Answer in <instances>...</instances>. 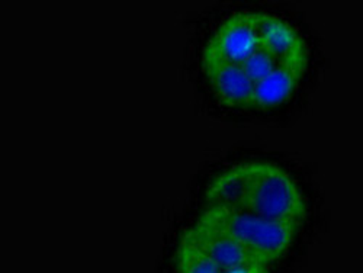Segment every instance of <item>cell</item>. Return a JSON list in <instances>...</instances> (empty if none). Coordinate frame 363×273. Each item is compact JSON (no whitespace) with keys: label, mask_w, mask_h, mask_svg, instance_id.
Returning <instances> with one entry per match:
<instances>
[{"label":"cell","mask_w":363,"mask_h":273,"mask_svg":"<svg viewBox=\"0 0 363 273\" xmlns=\"http://www.w3.org/2000/svg\"><path fill=\"white\" fill-rule=\"evenodd\" d=\"M185 237L198 246L211 260L217 263L223 270H230L241 266L262 264L247 250L230 237L196 224Z\"/></svg>","instance_id":"4"},{"label":"cell","mask_w":363,"mask_h":273,"mask_svg":"<svg viewBox=\"0 0 363 273\" xmlns=\"http://www.w3.org/2000/svg\"><path fill=\"white\" fill-rule=\"evenodd\" d=\"M202 70L221 105L231 109L252 108L255 87L238 67L214 60H202Z\"/></svg>","instance_id":"3"},{"label":"cell","mask_w":363,"mask_h":273,"mask_svg":"<svg viewBox=\"0 0 363 273\" xmlns=\"http://www.w3.org/2000/svg\"><path fill=\"white\" fill-rule=\"evenodd\" d=\"M223 273H269V266L264 264H252V266H241L230 270H224Z\"/></svg>","instance_id":"7"},{"label":"cell","mask_w":363,"mask_h":273,"mask_svg":"<svg viewBox=\"0 0 363 273\" xmlns=\"http://www.w3.org/2000/svg\"><path fill=\"white\" fill-rule=\"evenodd\" d=\"M238 209L295 228L307 218V201L296 182L267 162L247 163L245 195Z\"/></svg>","instance_id":"1"},{"label":"cell","mask_w":363,"mask_h":273,"mask_svg":"<svg viewBox=\"0 0 363 273\" xmlns=\"http://www.w3.org/2000/svg\"><path fill=\"white\" fill-rule=\"evenodd\" d=\"M179 273H223L224 270L211 260L191 240L184 237L176 253Z\"/></svg>","instance_id":"6"},{"label":"cell","mask_w":363,"mask_h":273,"mask_svg":"<svg viewBox=\"0 0 363 273\" xmlns=\"http://www.w3.org/2000/svg\"><path fill=\"white\" fill-rule=\"evenodd\" d=\"M247 163L230 167L217 176L206 191L209 206L240 208L245 195Z\"/></svg>","instance_id":"5"},{"label":"cell","mask_w":363,"mask_h":273,"mask_svg":"<svg viewBox=\"0 0 363 273\" xmlns=\"http://www.w3.org/2000/svg\"><path fill=\"white\" fill-rule=\"evenodd\" d=\"M196 224L230 237L264 266L278 262L288 253L298 230L243 209L221 206H209Z\"/></svg>","instance_id":"2"}]
</instances>
